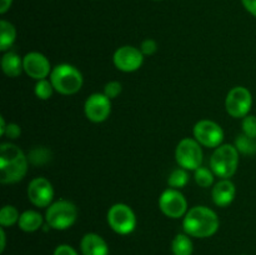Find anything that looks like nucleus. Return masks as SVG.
Here are the masks:
<instances>
[{
	"label": "nucleus",
	"mask_w": 256,
	"mask_h": 255,
	"mask_svg": "<svg viewBox=\"0 0 256 255\" xmlns=\"http://www.w3.org/2000/svg\"><path fill=\"white\" fill-rule=\"evenodd\" d=\"M194 139L202 146L215 148L220 146L224 140V130L218 122L209 119H202L194 125L192 129Z\"/></svg>",
	"instance_id": "obj_9"
},
{
	"label": "nucleus",
	"mask_w": 256,
	"mask_h": 255,
	"mask_svg": "<svg viewBox=\"0 0 256 255\" xmlns=\"http://www.w3.org/2000/svg\"><path fill=\"white\" fill-rule=\"evenodd\" d=\"M22 66H24V72L30 78L38 80L46 79L50 74H52V65L48 58L44 54L38 52H28L24 58H22Z\"/></svg>",
	"instance_id": "obj_14"
},
{
	"label": "nucleus",
	"mask_w": 256,
	"mask_h": 255,
	"mask_svg": "<svg viewBox=\"0 0 256 255\" xmlns=\"http://www.w3.org/2000/svg\"><path fill=\"white\" fill-rule=\"evenodd\" d=\"M235 195H236V188L230 179H220L212 186V202L219 208H225L232 204L235 199Z\"/></svg>",
	"instance_id": "obj_15"
},
{
	"label": "nucleus",
	"mask_w": 256,
	"mask_h": 255,
	"mask_svg": "<svg viewBox=\"0 0 256 255\" xmlns=\"http://www.w3.org/2000/svg\"><path fill=\"white\" fill-rule=\"evenodd\" d=\"M5 128H6V122H5L4 116H0V135H2V136L5 132Z\"/></svg>",
	"instance_id": "obj_35"
},
{
	"label": "nucleus",
	"mask_w": 256,
	"mask_h": 255,
	"mask_svg": "<svg viewBox=\"0 0 256 255\" xmlns=\"http://www.w3.org/2000/svg\"><path fill=\"white\" fill-rule=\"evenodd\" d=\"M20 218V212L14 205H4L0 210V225L2 228L12 226L18 224Z\"/></svg>",
	"instance_id": "obj_22"
},
{
	"label": "nucleus",
	"mask_w": 256,
	"mask_h": 255,
	"mask_svg": "<svg viewBox=\"0 0 256 255\" xmlns=\"http://www.w3.org/2000/svg\"><path fill=\"white\" fill-rule=\"evenodd\" d=\"M235 148L238 152L245 155H254L256 154V139L250 138L245 134L238 135L235 139Z\"/></svg>",
	"instance_id": "obj_23"
},
{
	"label": "nucleus",
	"mask_w": 256,
	"mask_h": 255,
	"mask_svg": "<svg viewBox=\"0 0 256 255\" xmlns=\"http://www.w3.org/2000/svg\"><path fill=\"white\" fill-rule=\"evenodd\" d=\"M52 255H79L76 250L72 246L68 244H62L59 246H56V249L54 250V254Z\"/></svg>",
	"instance_id": "obj_31"
},
{
	"label": "nucleus",
	"mask_w": 256,
	"mask_h": 255,
	"mask_svg": "<svg viewBox=\"0 0 256 255\" xmlns=\"http://www.w3.org/2000/svg\"><path fill=\"white\" fill-rule=\"evenodd\" d=\"M2 70L6 76L18 78L24 70L22 58H20L16 52H12V50L5 52L2 58Z\"/></svg>",
	"instance_id": "obj_17"
},
{
	"label": "nucleus",
	"mask_w": 256,
	"mask_h": 255,
	"mask_svg": "<svg viewBox=\"0 0 256 255\" xmlns=\"http://www.w3.org/2000/svg\"><path fill=\"white\" fill-rule=\"evenodd\" d=\"M0 240H2V242H0V252H2L5 249V244H6V236H5L4 228H2V229H0Z\"/></svg>",
	"instance_id": "obj_34"
},
{
	"label": "nucleus",
	"mask_w": 256,
	"mask_h": 255,
	"mask_svg": "<svg viewBox=\"0 0 256 255\" xmlns=\"http://www.w3.org/2000/svg\"><path fill=\"white\" fill-rule=\"evenodd\" d=\"M159 209L162 214L172 219H180L184 218L188 212V202L180 190L169 189L164 190L159 198Z\"/></svg>",
	"instance_id": "obj_10"
},
{
	"label": "nucleus",
	"mask_w": 256,
	"mask_h": 255,
	"mask_svg": "<svg viewBox=\"0 0 256 255\" xmlns=\"http://www.w3.org/2000/svg\"><path fill=\"white\" fill-rule=\"evenodd\" d=\"M28 159H29V162L32 165H42L45 162H49L52 159V152L46 149V148H35L28 155Z\"/></svg>",
	"instance_id": "obj_25"
},
{
	"label": "nucleus",
	"mask_w": 256,
	"mask_h": 255,
	"mask_svg": "<svg viewBox=\"0 0 256 255\" xmlns=\"http://www.w3.org/2000/svg\"><path fill=\"white\" fill-rule=\"evenodd\" d=\"M84 112L90 122H105L112 112V100L104 92H94L85 100Z\"/></svg>",
	"instance_id": "obj_13"
},
{
	"label": "nucleus",
	"mask_w": 256,
	"mask_h": 255,
	"mask_svg": "<svg viewBox=\"0 0 256 255\" xmlns=\"http://www.w3.org/2000/svg\"><path fill=\"white\" fill-rule=\"evenodd\" d=\"M242 255H244V254H242Z\"/></svg>",
	"instance_id": "obj_37"
},
{
	"label": "nucleus",
	"mask_w": 256,
	"mask_h": 255,
	"mask_svg": "<svg viewBox=\"0 0 256 255\" xmlns=\"http://www.w3.org/2000/svg\"><path fill=\"white\" fill-rule=\"evenodd\" d=\"M78 219V208L70 200L60 199L46 208L45 222L52 229L66 230L75 224Z\"/></svg>",
	"instance_id": "obj_5"
},
{
	"label": "nucleus",
	"mask_w": 256,
	"mask_h": 255,
	"mask_svg": "<svg viewBox=\"0 0 256 255\" xmlns=\"http://www.w3.org/2000/svg\"><path fill=\"white\" fill-rule=\"evenodd\" d=\"M16 40V29L8 20L0 22V50L9 52Z\"/></svg>",
	"instance_id": "obj_19"
},
{
	"label": "nucleus",
	"mask_w": 256,
	"mask_h": 255,
	"mask_svg": "<svg viewBox=\"0 0 256 255\" xmlns=\"http://www.w3.org/2000/svg\"><path fill=\"white\" fill-rule=\"evenodd\" d=\"M29 159L19 146L12 142L0 145V182L15 184L24 179L28 172Z\"/></svg>",
	"instance_id": "obj_1"
},
{
	"label": "nucleus",
	"mask_w": 256,
	"mask_h": 255,
	"mask_svg": "<svg viewBox=\"0 0 256 255\" xmlns=\"http://www.w3.org/2000/svg\"><path fill=\"white\" fill-rule=\"evenodd\" d=\"M28 199L34 206L48 208L54 199V188L46 178H34L28 185Z\"/></svg>",
	"instance_id": "obj_12"
},
{
	"label": "nucleus",
	"mask_w": 256,
	"mask_h": 255,
	"mask_svg": "<svg viewBox=\"0 0 256 255\" xmlns=\"http://www.w3.org/2000/svg\"><path fill=\"white\" fill-rule=\"evenodd\" d=\"M154 2H159V0H154Z\"/></svg>",
	"instance_id": "obj_36"
},
{
	"label": "nucleus",
	"mask_w": 256,
	"mask_h": 255,
	"mask_svg": "<svg viewBox=\"0 0 256 255\" xmlns=\"http://www.w3.org/2000/svg\"><path fill=\"white\" fill-rule=\"evenodd\" d=\"M80 250L82 255H109V246L106 242L95 232H88L80 242Z\"/></svg>",
	"instance_id": "obj_16"
},
{
	"label": "nucleus",
	"mask_w": 256,
	"mask_h": 255,
	"mask_svg": "<svg viewBox=\"0 0 256 255\" xmlns=\"http://www.w3.org/2000/svg\"><path fill=\"white\" fill-rule=\"evenodd\" d=\"M20 134H22V129H20L19 125L15 124V122H9V124H6L2 136L8 138L10 140H15L20 136Z\"/></svg>",
	"instance_id": "obj_30"
},
{
	"label": "nucleus",
	"mask_w": 256,
	"mask_h": 255,
	"mask_svg": "<svg viewBox=\"0 0 256 255\" xmlns=\"http://www.w3.org/2000/svg\"><path fill=\"white\" fill-rule=\"evenodd\" d=\"M140 50L144 54V56H150V55L155 54L158 50V44L154 39H145L142 40V45H140Z\"/></svg>",
	"instance_id": "obj_29"
},
{
	"label": "nucleus",
	"mask_w": 256,
	"mask_h": 255,
	"mask_svg": "<svg viewBox=\"0 0 256 255\" xmlns=\"http://www.w3.org/2000/svg\"><path fill=\"white\" fill-rule=\"evenodd\" d=\"M45 218H42V215L39 212H35V210H25L20 214L19 225L20 229L25 232H34L36 230L42 229V226L44 225Z\"/></svg>",
	"instance_id": "obj_18"
},
{
	"label": "nucleus",
	"mask_w": 256,
	"mask_h": 255,
	"mask_svg": "<svg viewBox=\"0 0 256 255\" xmlns=\"http://www.w3.org/2000/svg\"><path fill=\"white\" fill-rule=\"evenodd\" d=\"M50 82L55 92L62 95H74L82 88L84 78L75 66L70 64H59L52 68Z\"/></svg>",
	"instance_id": "obj_3"
},
{
	"label": "nucleus",
	"mask_w": 256,
	"mask_h": 255,
	"mask_svg": "<svg viewBox=\"0 0 256 255\" xmlns=\"http://www.w3.org/2000/svg\"><path fill=\"white\" fill-rule=\"evenodd\" d=\"M12 0H0V14H5L10 9Z\"/></svg>",
	"instance_id": "obj_33"
},
{
	"label": "nucleus",
	"mask_w": 256,
	"mask_h": 255,
	"mask_svg": "<svg viewBox=\"0 0 256 255\" xmlns=\"http://www.w3.org/2000/svg\"><path fill=\"white\" fill-rule=\"evenodd\" d=\"M172 252L174 255H192L194 252L192 236L186 232L175 235L172 242Z\"/></svg>",
	"instance_id": "obj_20"
},
{
	"label": "nucleus",
	"mask_w": 256,
	"mask_h": 255,
	"mask_svg": "<svg viewBox=\"0 0 256 255\" xmlns=\"http://www.w3.org/2000/svg\"><path fill=\"white\" fill-rule=\"evenodd\" d=\"M242 2L246 12L256 18V0H242Z\"/></svg>",
	"instance_id": "obj_32"
},
{
	"label": "nucleus",
	"mask_w": 256,
	"mask_h": 255,
	"mask_svg": "<svg viewBox=\"0 0 256 255\" xmlns=\"http://www.w3.org/2000/svg\"><path fill=\"white\" fill-rule=\"evenodd\" d=\"M122 85L120 82H116V80H112V82H109L105 84L104 86V94L106 95L108 98H109L110 100L115 99V98H118L120 95V92H122Z\"/></svg>",
	"instance_id": "obj_28"
},
{
	"label": "nucleus",
	"mask_w": 256,
	"mask_h": 255,
	"mask_svg": "<svg viewBox=\"0 0 256 255\" xmlns=\"http://www.w3.org/2000/svg\"><path fill=\"white\" fill-rule=\"evenodd\" d=\"M35 95H36L38 99L40 100H49L52 96V92H55L54 86H52V82L48 79L38 80L36 84H35Z\"/></svg>",
	"instance_id": "obj_26"
},
{
	"label": "nucleus",
	"mask_w": 256,
	"mask_h": 255,
	"mask_svg": "<svg viewBox=\"0 0 256 255\" xmlns=\"http://www.w3.org/2000/svg\"><path fill=\"white\" fill-rule=\"evenodd\" d=\"M220 220L216 212L204 205L192 208L182 218L184 232L192 238H210L218 232Z\"/></svg>",
	"instance_id": "obj_2"
},
{
	"label": "nucleus",
	"mask_w": 256,
	"mask_h": 255,
	"mask_svg": "<svg viewBox=\"0 0 256 255\" xmlns=\"http://www.w3.org/2000/svg\"><path fill=\"white\" fill-rule=\"evenodd\" d=\"M106 220L109 226L120 235L130 234L136 228V215L134 210L122 202L114 204L108 210Z\"/></svg>",
	"instance_id": "obj_6"
},
{
	"label": "nucleus",
	"mask_w": 256,
	"mask_h": 255,
	"mask_svg": "<svg viewBox=\"0 0 256 255\" xmlns=\"http://www.w3.org/2000/svg\"><path fill=\"white\" fill-rule=\"evenodd\" d=\"M194 179L200 188H210L214 184L215 174L209 168L200 166L194 172Z\"/></svg>",
	"instance_id": "obj_24"
},
{
	"label": "nucleus",
	"mask_w": 256,
	"mask_h": 255,
	"mask_svg": "<svg viewBox=\"0 0 256 255\" xmlns=\"http://www.w3.org/2000/svg\"><path fill=\"white\" fill-rule=\"evenodd\" d=\"M112 62L120 72H134L142 68L144 62V54L139 48L124 45L115 50L112 55Z\"/></svg>",
	"instance_id": "obj_11"
},
{
	"label": "nucleus",
	"mask_w": 256,
	"mask_h": 255,
	"mask_svg": "<svg viewBox=\"0 0 256 255\" xmlns=\"http://www.w3.org/2000/svg\"><path fill=\"white\" fill-rule=\"evenodd\" d=\"M252 106V95L245 86H235L228 92L225 99V109L230 116L244 119L249 115Z\"/></svg>",
	"instance_id": "obj_8"
},
{
	"label": "nucleus",
	"mask_w": 256,
	"mask_h": 255,
	"mask_svg": "<svg viewBox=\"0 0 256 255\" xmlns=\"http://www.w3.org/2000/svg\"><path fill=\"white\" fill-rule=\"evenodd\" d=\"M189 170L184 169V168H178V169L172 170L170 172L169 178H168V184L172 189L180 190L182 188L186 186V184L189 182Z\"/></svg>",
	"instance_id": "obj_21"
},
{
	"label": "nucleus",
	"mask_w": 256,
	"mask_h": 255,
	"mask_svg": "<svg viewBox=\"0 0 256 255\" xmlns=\"http://www.w3.org/2000/svg\"><path fill=\"white\" fill-rule=\"evenodd\" d=\"M239 154L235 145L222 144L210 158V169L220 179H230L239 166Z\"/></svg>",
	"instance_id": "obj_4"
},
{
	"label": "nucleus",
	"mask_w": 256,
	"mask_h": 255,
	"mask_svg": "<svg viewBox=\"0 0 256 255\" xmlns=\"http://www.w3.org/2000/svg\"><path fill=\"white\" fill-rule=\"evenodd\" d=\"M202 158L204 154H202V145L194 138H185L176 145L175 159L180 168L195 172L198 168L202 166Z\"/></svg>",
	"instance_id": "obj_7"
},
{
	"label": "nucleus",
	"mask_w": 256,
	"mask_h": 255,
	"mask_svg": "<svg viewBox=\"0 0 256 255\" xmlns=\"http://www.w3.org/2000/svg\"><path fill=\"white\" fill-rule=\"evenodd\" d=\"M242 134L256 139V116L255 115H246L242 122Z\"/></svg>",
	"instance_id": "obj_27"
}]
</instances>
